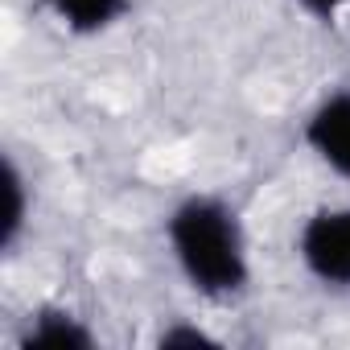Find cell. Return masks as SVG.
I'll use <instances>...</instances> for the list:
<instances>
[{"label": "cell", "instance_id": "6da1fadb", "mask_svg": "<svg viewBox=\"0 0 350 350\" xmlns=\"http://www.w3.org/2000/svg\"><path fill=\"white\" fill-rule=\"evenodd\" d=\"M169 243L190 284L206 297H231L247 284V247L239 219L219 198H190L169 219Z\"/></svg>", "mask_w": 350, "mask_h": 350}, {"label": "cell", "instance_id": "7a4b0ae2", "mask_svg": "<svg viewBox=\"0 0 350 350\" xmlns=\"http://www.w3.org/2000/svg\"><path fill=\"white\" fill-rule=\"evenodd\" d=\"M301 260L317 280H325L334 288H350V206L317 211L305 223Z\"/></svg>", "mask_w": 350, "mask_h": 350}, {"label": "cell", "instance_id": "3957f363", "mask_svg": "<svg viewBox=\"0 0 350 350\" xmlns=\"http://www.w3.org/2000/svg\"><path fill=\"white\" fill-rule=\"evenodd\" d=\"M305 140H309V148H313L334 173L350 178V91L329 95V99L309 116Z\"/></svg>", "mask_w": 350, "mask_h": 350}, {"label": "cell", "instance_id": "277c9868", "mask_svg": "<svg viewBox=\"0 0 350 350\" xmlns=\"http://www.w3.org/2000/svg\"><path fill=\"white\" fill-rule=\"evenodd\" d=\"M46 5L79 33H95V29H107L124 9L128 0H46Z\"/></svg>", "mask_w": 350, "mask_h": 350}, {"label": "cell", "instance_id": "5b68a950", "mask_svg": "<svg viewBox=\"0 0 350 350\" xmlns=\"http://www.w3.org/2000/svg\"><path fill=\"white\" fill-rule=\"evenodd\" d=\"M29 342H38V346H87V334L75 329V325L62 321V317H46V321L29 334Z\"/></svg>", "mask_w": 350, "mask_h": 350}, {"label": "cell", "instance_id": "8992f818", "mask_svg": "<svg viewBox=\"0 0 350 350\" xmlns=\"http://www.w3.org/2000/svg\"><path fill=\"white\" fill-rule=\"evenodd\" d=\"M21 215H25V206H21V178H17V169L9 165V215H5V243H13V239H17Z\"/></svg>", "mask_w": 350, "mask_h": 350}, {"label": "cell", "instance_id": "52a82bcc", "mask_svg": "<svg viewBox=\"0 0 350 350\" xmlns=\"http://www.w3.org/2000/svg\"><path fill=\"white\" fill-rule=\"evenodd\" d=\"M301 5L309 9V13H317V17H329V13H338L346 0H301Z\"/></svg>", "mask_w": 350, "mask_h": 350}]
</instances>
